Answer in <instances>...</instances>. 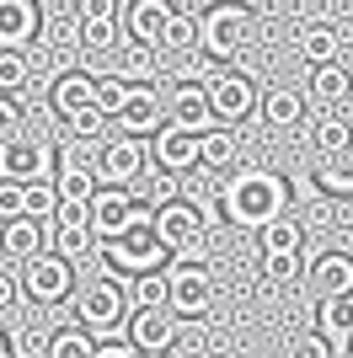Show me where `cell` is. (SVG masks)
<instances>
[{
    "mask_svg": "<svg viewBox=\"0 0 353 358\" xmlns=\"http://www.w3.org/2000/svg\"><path fill=\"white\" fill-rule=\"evenodd\" d=\"M38 27H43V11L32 0H0V54H22L38 38Z\"/></svg>",
    "mask_w": 353,
    "mask_h": 358,
    "instance_id": "obj_18",
    "label": "cell"
},
{
    "mask_svg": "<svg viewBox=\"0 0 353 358\" xmlns=\"http://www.w3.org/2000/svg\"><path fill=\"white\" fill-rule=\"evenodd\" d=\"M235 134L230 129H209L204 139H198V166H204V171H225V166H235Z\"/></svg>",
    "mask_w": 353,
    "mask_h": 358,
    "instance_id": "obj_32",
    "label": "cell"
},
{
    "mask_svg": "<svg viewBox=\"0 0 353 358\" xmlns=\"http://www.w3.org/2000/svg\"><path fill=\"white\" fill-rule=\"evenodd\" d=\"M161 48H176V54H193L198 48V11H176L172 16V32H166Z\"/></svg>",
    "mask_w": 353,
    "mask_h": 358,
    "instance_id": "obj_35",
    "label": "cell"
},
{
    "mask_svg": "<svg viewBox=\"0 0 353 358\" xmlns=\"http://www.w3.org/2000/svg\"><path fill=\"white\" fill-rule=\"evenodd\" d=\"M16 299H22V273H6V268H0V310H11Z\"/></svg>",
    "mask_w": 353,
    "mask_h": 358,
    "instance_id": "obj_46",
    "label": "cell"
},
{
    "mask_svg": "<svg viewBox=\"0 0 353 358\" xmlns=\"http://www.w3.org/2000/svg\"><path fill=\"white\" fill-rule=\"evenodd\" d=\"M134 193L129 187H102V193L91 198V230H97V241H113V236H123L134 224Z\"/></svg>",
    "mask_w": 353,
    "mask_h": 358,
    "instance_id": "obj_16",
    "label": "cell"
},
{
    "mask_svg": "<svg viewBox=\"0 0 353 358\" xmlns=\"http://www.w3.org/2000/svg\"><path fill=\"white\" fill-rule=\"evenodd\" d=\"M348 230H353V209H348Z\"/></svg>",
    "mask_w": 353,
    "mask_h": 358,
    "instance_id": "obj_47",
    "label": "cell"
},
{
    "mask_svg": "<svg viewBox=\"0 0 353 358\" xmlns=\"http://www.w3.org/2000/svg\"><path fill=\"white\" fill-rule=\"evenodd\" d=\"M251 38H257L251 6L220 0V6H204V11H198V48H204V59L230 64V59H241V48H247Z\"/></svg>",
    "mask_w": 353,
    "mask_h": 358,
    "instance_id": "obj_2",
    "label": "cell"
},
{
    "mask_svg": "<svg viewBox=\"0 0 353 358\" xmlns=\"http://www.w3.org/2000/svg\"><path fill=\"white\" fill-rule=\"evenodd\" d=\"M209 91V107H214V123H247L257 107H263V96H257V80L241 70H214L204 80Z\"/></svg>",
    "mask_w": 353,
    "mask_h": 358,
    "instance_id": "obj_8",
    "label": "cell"
},
{
    "mask_svg": "<svg viewBox=\"0 0 353 358\" xmlns=\"http://www.w3.org/2000/svg\"><path fill=\"white\" fill-rule=\"evenodd\" d=\"M0 220H27V187L22 182H0Z\"/></svg>",
    "mask_w": 353,
    "mask_h": 358,
    "instance_id": "obj_40",
    "label": "cell"
},
{
    "mask_svg": "<svg viewBox=\"0 0 353 358\" xmlns=\"http://www.w3.org/2000/svg\"><path fill=\"white\" fill-rule=\"evenodd\" d=\"M129 299H134V310H166V299H172L166 273H145V278H134Z\"/></svg>",
    "mask_w": 353,
    "mask_h": 358,
    "instance_id": "obj_34",
    "label": "cell"
},
{
    "mask_svg": "<svg viewBox=\"0 0 353 358\" xmlns=\"http://www.w3.org/2000/svg\"><path fill=\"white\" fill-rule=\"evenodd\" d=\"M257 246H263V262H284V257H300V246H305V224L294 220V214H284V220H273L257 236Z\"/></svg>",
    "mask_w": 353,
    "mask_h": 358,
    "instance_id": "obj_24",
    "label": "cell"
},
{
    "mask_svg": "<svg viewBox=\"0 0 353 358\" xmlns=\"http://www.w3.org/2000/svg\"><path fill=\"white\" fill-rule=\"evenodd\" d=\"M176 203V177L172 171H150V209H166Z\"/></svg>",
    "mask_w": 353,
    "mask_h": 358,
    "instance_id": "obj_43",
    "label": "cell"
},
{
    "mask_svg": "<svg viewBox=\"0 0 353 358\" xmlns=\"http://www.w3.org/2000/svg\"><path fill=\"white\" fill-rule=\"evenodd\" d=\"M0 353H6V343H0Z\"/></svg>",
    "mask_w": 353,
    "mask_h": 358,
    "instance_id": "obj_48",
    "label": "cell"
},
{
    "mask_svg": "<svg viewBox=\"0 0 353 358\" xmlns=\"http://www.w3.org/2000/svg\"><path fill=\"white\" fill-rule=\"evenodd\" d=\"M43 358H97V337L86 327H59V331H48Z\"/></svg>",
    "mask_w": 353,
    "mask_h": 358,
    "instance_id": "obj_31",
    "label": "cell"
},
{
    "mask_svg": "<svg viewBox=\"0 0 353 358\" xmlns=\"http://www.w3.org/2000/svg\"><path fill=\"white\" fill-rule=\"evenodd\" d=\"M0 252L16 257L22 268H27L32 257H48V230L38 220H11V224H0Z\"/></svg>",
    "mask_w": 353,
    "mask_h": 358,
    "instance_id": "obj_22",
    "label": "cell"
},
{
    "mask_svg": "<svg viewBox=\"0 0 353 358\" xmlns=\"http://www.w3.org/2000/svg\"><path fill=\"white\" fill-rule=\"evenodd\" d=\"M155 241H161L172 257L193 262V252L204 257V246H209V214L198 209V203H188V198H176V203L155 209Z\"/></svg>",
    "mask_w": 353,
    "mask_h": 358,
    "instance_id": "obj_5",
    "label": "cell"
},
{
    "mask_svg": "<svg viewBox=\"0 0 353 358\" xmlns=\"http://www.w3.org/2000/svg\"><path fill=\"white\" fill-rule=\"evenodd\" d=\"M102 257L113 262V268H129L134 278L161 273V262H166L172 252L155 241V209H150V203H139L129 230H123V236H113V241H102Z\"/></svg>",
    "mask_w": 353,
    "mask_h": 358,
    "instance_id": "obj_3",
    "label": "cell"
},
{
    "mask_svg": "<svg viewBox=\"0 0 353 358\" xmlns=\"http://www.w3.org/2000/svg\"><path fill=\"white\" fill-rule=\"evenodd\" d=\"M348 145H353V123L342 118V113H321L316 129H310V150H316L321 161H332V155H342Z\"/></svg>",
    "mask_w": 353,
    "mask_h": 358,
    "instance_id": "obj_29",
    "label": "cell"
},
{
    "mask_svg": "<svg viewBox=\"0 0 353 358\" xmlns=\"http://www.w3.org/2000/svg\"><path fill=\"white\" fill-rule=\"evenodd\" d=\"M284 358H332V343H326L321 331H294L289 343H284Z\"/></svg>",
    "mask_w": 353,
    "mask_h": 358,
    "instance_id": "obj_38",
    "label": "cell"
},
{
    "mask_svg": "<svg viewBox=\"0 0 353 358\" xmlns=\"http://www.w3.org/2000/svg\"><path fill=\"white\" fill-rule=\"evenodd\" d=\"M305 278L321 299H342V294H353V257L338 252V246H321V252L310 257Z\"/></svg>",
    "mask_w": 353,
    "mask_h": 358,
    "instance_id": "obj_15",
    "label": "cell"
},
{
    "mask_svg": "<svg viewBox=\"0 0 353 358\" xmlns=\"http://www.w3.org/2000/svg\"><path fill=\"white\" fill-rule=\"evenodd\" d=\"M27 129H22V107H16V96H0V150L11 145V139H22Z\"/></svg>",
    "mask_w": 353,
    "mask_h": 358,
    "instance_id": "obj_41",
    "label": "cell"
},
{
    "mask_svg": "<svg viewBox=\"0 0 353 358\" xmlns=\"http://www.w3.org/2000/svg\"><path fill=\"white\" fill-rule=\"evenodd\" d=\"M172 16H176L172 0H129L123 6V32H129V43L161 48L166 32H172Z\"/></svg>",
    "mask_w": 353,
    "mask_h": 358,
    "instance_id": "obj_11",
    "label": "cell"
},
{
    "mask_svg": "<svg viewBox=\"0 0 353 358\" xmlns=\"http://www.w3.org/2000/svg\"><path fill=\"white\" fill-rule=\"evenodd\" d=\"M198 139L204 134H188V129H176V123H166L161 134L150 139V155H155V166L161 171H188V166H198Z\"/></svg>",
    "mask_w": 353,
    "mask_h": 358,
    "instance_id": "obj_20",
    "label": "cell"
},
{
    "mask_svg": "<svg viewBox=\"0 0 353 358\" xmlns=\"http://www.w3.org/2000/svg\"><path fill=\"white\" fill-rule=\"evenodd\" d=\"M97 246H102V241H97V230H91V220H75V224H54V257L59 262H81V257H91L97 252Z\"/></svg>",
    "mask_w": 353,
    "mask_h": 358,
    "instance_id": "obj_27",
    "label": "cell"
},
{
    "mask_svg": "<svg viewBox=\"0 0 353 358\" xmlns=\"http://www.w3.org/2000/svg\"><path fill=\"white\" fill-rule=\"evenodd\" d=\"M118 32H123V11H118L113 0H86L81 6V48H97L118 54Z\"/></svg>",
    "mask_w": 353,
    "mask_h": 358,
    "instance_id": "obj_17",
    "label": "cell"
},
{
    "mask_svg": "<svg viewBox=\"0 0 353 358\" xmlns=\"http://www.w3.org/2000/svg\"><path fill=\"white\" fill-rule=\"evenodd\" d=\"M22 294H27L32 305H59V299L70 294V262H59L54 252L32 257L27 268H22Z\"/></svg>",
    "mask_w": 353,
    "mask_h": 358,
    "instance_id": "obj_12",
    "label": "cell"
},
{
    "mask_svg": "<svg viewBox=\"0 0 353 358\" xmlns=\"http://www.w3.org/2000/svg\"><path fill=\"white\" fill-rule=\"evenodd\" d=\"M220 209H225L230 224L263 236L273 220L289 214V187H284L279 171H235V177L225 182V193H220Z\"/></svg>",
    "mask_w": 353,
    "mask_h": 358,
    "instance_id": "obj_1",
    "label": "cell"
},
{
    "mask_svg": "<svg viewBox=\"0 0 353 358\" xmlns=\"http://www.w3.org/2000/svg\"><path fill=\"white\" fill-rule=\"evenodd\" d=\"M113 129H123L129 139H155L166 129V96H155V86H134Z\"/></svg>",
    "mask_w": 353,
    "mask_h": 358,
    "instance_id": "obj_10",
    "label": "cell"
},
{
    "mask_svg": "<svg viewBox=\"0 0 353 358\" xmlns=\"http://www.w3.org/2000/svg\"><path fill=\"white\" fill-rule=\"evenodd\" d=\"M97 75H86V70H59L54 80H48V107H54L59 118L70 123L75 113H86V107H102L97 102Z\"/></svg>",
    "mask_w": 353,
    "mask_h": 358,
    "instance_id": "obj_13",
    "label": "cell"
},
{
    "mask_svg": "<svg viewBox=\"0 0 353 358\" xmlns=\"http://www.w3.org/2000/svg\"><path fill=\"white\" fill-rule=\"evenodd\" d=\"M27 75H32L27 54H0V96H16L27 86Z\"/></svg>",
    "mask_w": 353,
    "mask_h": 358,
    "instance_id": "obj_36",
    "label": "cell"
},
{
    "mask_svg": "<svg viewBox=\"0 0 353 358\" xmlns=\"http://www.w3.org/2000/svg\"><path fill=\"white\" fill-rule=\"evenodd\" d=\"M155 59H161V48L118 43V54H113V75H118V80H150V75H155Z\"/></svg>",
    "mask_w": 353,
    "mask_h": 358,
    "instance_id": "obj_30",
    "label": "cell"
},
{
    "mask_svg": "<svg viewBox=\"0 0 353 358\" xmlns=\"http://www.w3.org/2000/svg\"><path fill=\"white\" fill-rule=\"evenodd\" d=\"M263 268H268V278H273V284H294V278L305 273V268H300V257H284V262H263Z\"/></svg>",
    "mask_w": 353,
    "mask_h": 358,
    "instance_id": "obj_44",
    "label": "cell"
},
{
    "mask_svg": "<svg viewBox=\"0 0 353 358\" xmlns=\"http://www.w3.org/2000/svg\"><path fill=\"white\" fill-rule=\"evenodd\" d=\"M107 129H113V113H107V107H86V113H75V118H70L75 139H102Z\"/></svg>",
    "mask_w": 353,
    "mask_h": 358,
    "instance_id": "obj_37",
    "label": "cell"
},
{
    "mask_svg": "<svg viewBox=\"0 0 353 358\" xmlns=\"http://www.w3.org/2000/svg\"><path fill=\"white\" fill-rule=\"evenodd\" d=\"M54 193H59V203H70V209H91V198L102 193V182H97V171L64 161V166H59V177H54Z\"/></svg>",
    "mask_w": 353,
    "mask_h": 358,
    "instance_id": "obj_25",
    "label": "cell"
},
{
    "mask_svg": "<svg viewBox=\"0 0 353 358\" xmlns=\"http://www.w3.org/2000/svg\"><path fill=\"white\" fill-rule=\"evenodd\" d=\"M59 214V193H54V182H38V187H27V220H54Z\"/></svg>",
    "mask_w": 353,
    "mask_h": 358,
    "instance_id": "obj_39",
    "label": "cell"
},
{
    "mask_svg": "<svg viewBox=\"0 0 353 358\" xmlns=\"http://www.w3.org/2000/svg\"><path fill=\"white\" fill-rule=\"evenodd\" d=\"M316 187H321V193H338V198H353V145L342 150V155H332V161H321Z\"/></svg>",
    "mask_w": 353,
    "mask_h": 358,
    "instance_id": "obj_33",
    "label": "cell"
},
{
    "mask_svg": "<svg viewBox=\"0 0 353 358\" xmlns=\"http://www.w3.org/2000/svg\"><path fill=\"white\" fill-rule=\"evenodd\" d=\"M166 123L188 129V134H209L214 129V107H209V91L198 80H182V86L166 96Z\"/></svg>",
    "mask_w": 353,
    "mask_h": 358,
    "instance_id": "obj_14",
    "label": "cell"
},
{
    "mask_svg": "<svg viewBox=\"0 0 353 358\" xmlns=\"http://www.w3.org/2000/svg\"><path fill=\"white\" fill-rule=\"evenodd\" d=\"M54 145L38 134H22L0 150V182H22V187H38V182H54Z\"/></svg>",
    "mask_w": 353,
    "mask_h": 358,
    "instance_id": "obj_7",
    "label": "cell"
},
{
    "mask_svg": "<svg viewBox=\"0 0 353 358\" xmlns=\"http://www.w3.org/2000/svg\"><path fill=\"white\" fill-rule=\"evenodd\" d=\"M166 284H172V299H166V310L176 321H204L209 305H214V273L204 262H176L166 273Z\"/></svg>",
    "mask_w": 353,
    "mask_h": 358,
    "instance_id": "obj_6",
    "label": "cell"
},
{
    "mask_svg": "<svg viewBox=\"0 0 353 358\" xmlns=\"http://www.w3.org/2000/svg\"><path fill=\"white\" fill-rule=\"evenodd\" d=\"M176 327H182V321H176L172 310H134L129 315V343L139 348V353H172V343H176Z\"/></svg>",
    "mask_w": 353,
    "mask_h": 358,
    "instance_id": "obj_19",
    "label": "cell"
},
{
    "mask_svg": "<svg viewBox=\"0 0 353 358\" xmlns=\"http://www.w3.org/2000/svg\"><path fill=\"white\" fill-rule=\"evenodd\" d=\"M305 107H310V102H305V91H294V86H268L257 113H263L268 129H294V123L305 118Z\"/></svg>",
    "mask_w": 353,
    "mask_h": 358,
    "instance_id": "obj_23",
    "label": "cell"
},
{
    "mask_svg": "<svg viewBox=\"0 0 353 358\" xmlns=\"http://www.w3.org/2000/svg\"><path fill=\"white\" fill-rule=\"evenodd\" d=\"M316 331H321L332 348H338V343H353V294L321 299V305H316Z\"/></svg>",
    "mask_w": 353,
    "mask_h": 358,
    "instance_id": "obj_28",
    "label": "cell"
},
{
    "mask_svg": "<svg viewBox=\"0 0 353 358\" xmlns=\"http://www.w3.org/2000/svg\"><path fill=\"white\" fill-rule=\"evenodd\" d=\"M97 358H139V348H134L129 337H102V343H97Z\"/></svg>",
    "mask_w": 353,
    "mask_h": 358,
    "instance_id": "obj_45",
    "label": "cell"
},
{
    "mask_svg": "<svg viewBox=\"0 0 353 358\" xmlns=\"http://www.w3.org/2000/svg\"><path fill=\"white\" fill-rule=\"evenodd\" d=\"M300 54L310 59V70L338 64V54H342V27H338V22H310V27L300 32Z\"/></svg>",
    "mask_w": 353,
    "mask_h": 358,
    "instance_id": "obj_26",
    "label": "cell"
},
{
    "mask_svg": "<svg viewBox=\"0 0 353 358\" xmlns=\"http://www.w3.org/2000/svg\"><path fill=\"white\" fill-rule=\"evenodd\" d=\"M145 166H150V145L118 134V139H107L102 155H97V182H102V187H129L134 177H145Z\"/></svg>",
    "mask_w": 353,
    "mask_h": 358,
    "instance_id": "obj_9",
    "label": "cell"
},
{
    "mask_svg": "<svg viewBox=\"0 0 353 358\" xmlns=\"http://www.w3.org/2000/svg\"><path fill=\"white\" fill-rule=\"evenodd\" d=\"M129 80H118V75H107V80H102V86H97V102H102L107 107V113H113V118H118V113H123V102H129Z\"/></svg>",
    "mask_w": 353,
    "mask_h": 358,
    "instance_id": "obj_42",
    "label": "cell"
},
{
    "mask_svg": "<svg viewBox=\"0 0 353 358\" xmlns=\"http://www.w3.org/2000/svg\"><path fill=\"white\" fill-rule=\"evenodd\" d=\"M348 96H353V75L342 70V64H321V70H310V80H305V102H316L321 113H338Z\"/></svg>",
    "mask_w": 353,
    "mask_h": 358,
    "instance_id": "obj_21",
    "label": "cell"
},
{
    "mask_svg": "<svg viewBox=\"0 0 353 358\" xmlns=\"http://www.w3.org/2000/svg\"><path fill=\"white\" fill-rule=\"evenodd\" d=\"M75 315H81V327L102 343V337H118V327H129V289L118 284V278H91L75 299Z\"/></svg>",
    "mask_w": 353,
    "mask_h": 358,
    "instance_id": "obj_4",
    "label": "cell"
}]
</instances>
